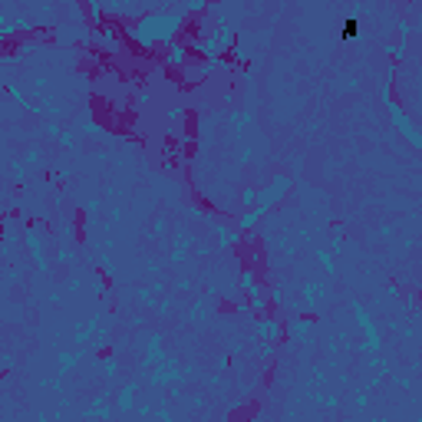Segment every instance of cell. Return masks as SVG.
<instances>
[{
  "instance_id": "1",
  "label": "cell",
  "mask_w": 422,
  "mask_h": 422,
  "mask_svg": "<svg viewBox=\"0 0 422 422\" xmlns=\"http://www.w3.org/2000/svg\"><path fill=\"white\" fill-rule=\"evenodd\" d=\"M356 37H359V23H356V17H350L343 23V40H356Z\"/></svg>"
}]
</instances>
